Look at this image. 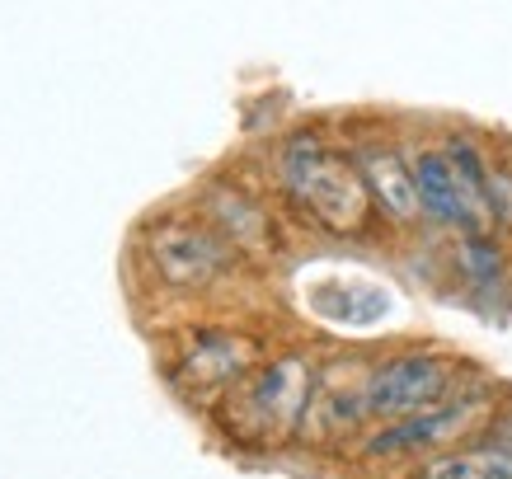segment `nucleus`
<instances>
[{
	"label": "nucleus",
	"mask_w": 512,
	"mask_h": 479,
	"mask_svg": "<svg viewBox=\"0 0 512 479\" xmlns=\"http://www.w3.org/2000/svg\"><path fill=\"white\" fill-rule=\"evenodd\" d=\"M287 198L334 235H357L372 217V193L353 160L334 155L320 137H292L278 160Z\"/></svg>",
	"instance_id": "1"
},
{
	"label": "nucleus",
	"mask_w": 512,
	"mask_h": 479,
	"mask_svg": "<svg viewBox=\"0 0 512 479\" xmlns=\"http://www.w3.org/2000/svg\"><path fill=\"white\" fill-rule=\"evenodd\" d=\"M315 395V371L301 353H282L259 367L226 400V433L240 442H282L306 423Z\"/></svg>",
	"instance_id": "2"
},
{
	"label": "nucleus",
	"mask_w": 512,
	"mask_h": 479,
	"mask_svg": "<svg viewBox=\"0 0 512 479\" xmlns=\"http://www.w3.org/2000/svg\"><path fill=\"white\" fill-rule=\"evenodd\" d=\"M146 254L151 268L165 287H207L217 282L226 268L235 263V249L221 231H207L198 221H160L156 231L146 235Z\"/></svg>",
	"instance_id": "3"
},
{
	"label": "nucleus",
	"mask_w": 512,
	"mask_h": 479,
	"mask_svg": "<svg viewBox=\"0 0 512 479\" xmlns=\"http://www.w3.org/2000/svg\"><path fill=\"white\" fill-rule=\"evenodd\" d=\"M362 386H367V418L400 423V418H414L447 400L451 362H442L433 353H404V357L381 362Z\"/></svg>",
	"instance_id": "4"
},
{
	"label": "nucleus",
	"mask_w": 512,
	"mask_h": 479,
	"mask_svg": "<svg viewBox=\"0 0 512 479\" xmlns=\"http://www.w3.org/2000/svg\"><path fill=\"white\" fill-rule=\"evenodd\" d=\"M475 418V400H442L433 409H423L414 418H400L367 442L372 456H409V451H428L451 442L456 433H466V423Z\"/></svg>",
	"instance_id": "5"
},
{
	"label": "nucleus",
	"mask_w": 512,
	"mask_h": 479,
	"mask_svg": "<svg viewBox=\"0 0 512 479\" xmlns=\"http://www.w3.org/2000/svg\"><path fill=\"white\" fill-rule=\"evenodd\" d=\"M357 170H362V179H367V193H372V202L386 212L390 221H414L423 217L419 212V188H414V170L404 165L395 151H386V146H372V151L357 155Z\"/></svg>",
	"instance_id": "6"
},
{
	"label": "nucleus",
	"mask_w": 512,
	"mask_h": 479,
	"mask_svg": "<svg viewBox=\"0 0 512 479\" xmlns=\"http://www.w3.org/2000/svg\"><path fill=\"white\" fill-rule=\"evenodd\" d=\"M245 367H249V343L235 339V334H221V329L198 334V339L188 343V353H184L188 386H202V390L226 386V381H235Z\"/></svg>",
	"instance_id": "7"
},
{
	"label": "nucleus",
	"mask_w": 512,
	"mask_h": 479,
	"mask_svg": "<svg viewBox=\"0 0 512 479\" xmlns=\"http://www.w3.org/2000/svg\"><path fill=\"white\" fill-rule=\"evenodd\" d=\"M419 479H512V451L508 447L442 451V456L423 465Z\"/></svg>",
	"instance_id": "8"
},
{
	"label": "nucleus",
	"mask_w": 512,
	"mask_h": 479,
	"mask_svg": "<svg viewBox=\"0 0 512 479\" xmlns=\"http://www.w3.org/2000/svg\"><path fill=\"white\" fill-rule=\"evenodd\" d=\"M461 268H466L470 282H494L498 273H503V259H498V249L489 235H466L461 240Z\"/></svg>",
	"instance_id": "9"
}]
</instances>
